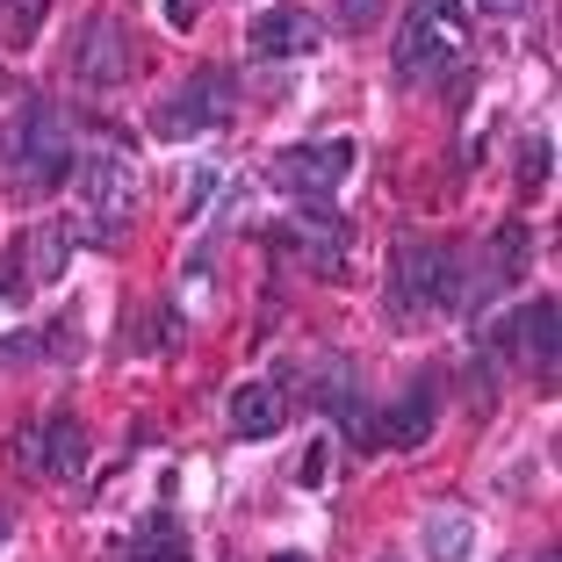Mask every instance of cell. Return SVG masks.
Segmentation results:
<instances>
[{
  "label": "cell",
  "mask_w": 562,
  "mask_h": 562,
  "mask_svg": "<svg viewBox=\"0 0 562 562\" xmlns=\"http://www.w3.org/2000/svg\"><path fill=\"white\" fill-rule=\"evenodd\" d=\"M519 267H527V224H505L497 232V274L491 281H519Z\"/></svg>",
  "instance_id": "ac0fdd59"
},
{
  "label": "cell",
  "mask_w": 562,
  "mask_h": 562,
  "mask_svg": "<svg viewBox=\"0 0 562 562\" xmlns=\"http://www.w3.org/2000/svg\"><path fill=\"white\" fill-rule=\"evenodd\" d=\"M375 15H382V0H339V22H347V30H368Z\"/></svg>",
  "instance_id": "d6986e66"
},
{
  "label": "cell",
  "mask_w": 562,
  "mask_h": 562,
  "mask_svg": "<svg viewBox=\"0 0 562 562\" xmlns=\"http://www.w3.org/2000/svg\"><path fill=\"white\" fill-rule=\"evenodd\" d=\"M72 188H80V216H87L80 232L94 238V246H116V238L131 232V216H137L131 159H116V151H94V159H80Z\"/></svg>",
  "instance_id": "7a4b0ae2"
},
{
  "label": "cell",
  "mask_w": 562,
  "mask_h": 562,
  "mask_svg": "<svg viewBox=\"0 0 562 562\" xmlns=\"http://www.w3.org/2000/svg\"><path fill=\"white\" fill-rule=\"evenodd\" d=\"M426 432H432V397L426 390H404V397L375 418V447H426Z\"/></svg>",
  "instance_id": "8fae6325"
},
{
  "label": "cell",
  "mask_w": 562,
  "mask_h": 562,
  "mask_svg": "<svg viewBox=\"0 0 562 562\" xmlns=\"http://www.w3.org/2000/svg\"><path fill=\"white\" fill-rule=\"evenodd\" d=\"M36 469H44V476H80L87 469V426L72 412H58L36 432Z\"/></svg>",
  "instance_id": "30bf717a"
},
{
  "label": "cell",
  "mask_w": 562,
  "mask_h": 562,
  "mask_svg": "<svg viewBox=\"0 0 562 562\" xmlns=\"http://www.w3.org/2000/svg\"><path fill=\"white\" fill-rule=\"evenodd\" d=\"M447 66H454L447 30L426 15V8H412V15H404V30H397V72H404V80H432V72H447Z\"/></svg>",
  "instance_id": "52a82bcc"
},
{
  "label": "cell",
  "mask_w": 562,
  "mask_h": 562,
  "mask_svg": "<svg viewBox=\"0 0 562 562\" xmlns=\"http://www.w3.org/2000/svg\"><path fill=\"white\" fill-rule=\"evenodd\" d=\"M274 562H311V555H296V548H281V555H274Z\"/></svg>",
  "instance_id": "7402d4cb"
},
{
  "label": "cell",
  "mask_w": 562,
  "mask_h": 562,
  "mask_svg": "<svg viewBox=\"0 0 562 562\" xmlns=\"http://www.w3.org/2000/svg\"><path fill=\"white\" fill-rule=\"evenodd\" d=\"M426 15L440 22V30H462V22H469V8H462V0H426Z\"/></svg>",
  "instance_id": "ffe728a7"
},
{
  "label": "cell",
  "mask_w": 562,
  "mask_h": 562,
  "mask_svg": "<svg viewBox=\"0 0 562 562\" xmlns=\"http://www.w3.org/2000/svg\"><path fill=\"white\" fill-rule=\"evenodd\" d=\"M131 562H188V533L173 527V519H145V533L131 541Z\"/></svg>",
  "instance_id": "2e32d148"
},
{
  "label": "cell",
  "mask_w": 562,
  "mask_h": 562,
  "mask_svg": "<svg viewBox=\"0 0 562 562\" xmlns=\"http://www.w3.org/2000/svg\"><path fill=\"white\" fill-rule=\"evenodd\" d=\"M195 15H202V0H166V22L173 30H195Z\"/></svg>",
  "instance_id": "44dd1931"
},
{
  "label": "cell",
  "mask_w": 562,
  "mask_h": 562,
  "mask_svg": "<svg viewBox=\"0 0 562 562\" xmlns=\"http://www.w3.org/2000/svg\"><path fill=\"white\" fill-rule=\"evenodd\" d=\"M44 15H50V0H8V8H0V36L15 50H30L36 30H44Z\"/></svg>",
  "instance_id": "e0dca14e"
},
{
  "label": "cell",
  "mask_w": 562,
  "mask_h": 562,
  "mask_svg": "<svg viewBox=\"0 0 562 562\" xmlns=\"http://www.w3.org/2000/svg\"><path fill=\"white\" fill-rule=\"evenodd\" d=\"M513 331H519V347L541 361V382H555V296H533L527 311L513 317Z\"/></svg>",
  "instance_id": "4fadbf2b"
},
{
  "label": "cell",
  "mask_w": 562,
  "mask_h": 562,
  "mask_svg": "<svg viewBox=\"0 0 562 562\" xmlns=\"http://www.w3.org/2000/svg\"><path fill=\"white\" fill-rule=\"evenodd\" d=\"M347 173H353V145H347V137H325V145L281 151V166H274V181L296 188V195H331Z\"/></svg>",
  "instance_id": "5b68a950"
},
{
  "label": "cell",
  "mask_w": 562,
  "mask_h": 562,
  "mask_svg": "<svg viewBox=\"0 0 562 562\" xmlns=\"http://www.w3.org/2000/svg\"><path fill=\"white\" fill-rule=\"evenodd\" d=\"M281 252H296L303 267H317V274H339L347 267V232H339V216L331 210H311V216H289L274 232Z\"/></svg>",
  "instance_id": "8992f818"
},
{
  "label": "cell",
  "mask_w": 562,
  "mask_h": 562,
  "mask_svg": "<svg viewBox=\"0 0 562 562\" xmlns=\"http://www.w3.org/2000/svg\"><path fill=\"white\" fill-rule=\"evenodd\" d=\"M232 116V72H195L188 87H173L166 94V109H159V137H195V131H210V123H224Z\"/></svg>",
  "instance_id": "277c9868"
},
{
  "label": "cell",
  "mask_w": 562,
  "mask_h": 562,
  "mask_svg": "<svg viewBox=\"0 0 562 562\" xmlns=\"http://www.w3.org/2000/svg\"><path fill=\"white\" fill-rule=\"evenodd\" d=\"M483 8H505V0H483Z\"/></svg>",
  "instance_id": "cb8c5ba5"
},
{
  "label": "cell",
  "mask_w": 562,
  "mask_h": 562,
  "mask_svg": "<svg viewBox=\"0 0 562 562\" xmlns=\"http://www.w3.org/2000/svg\"><path fill=\"white\" fill-rule=\"evenodd\" d=\"M476 548V519L462 505H432L426 513V562H469Z\"/></svg>",
  "instance_id": "7c38bea8"
},
{
  "label": "cell",
  "mask_w": 562,
  "mask_h": 562,
  "mask_svg": "<svg viewBox=\"0 0 562 562\" xmlns=\"http://www.w3.org/2000/svg\"><path fill=\"white\" fill-rule=\"evenodd\" d=\"M66 246H72V224H58V216L36 224L30 252H22V274H30V281H58V274H66Z\"/></svg>",
  "instance_id": "9a60e30c"
},
{
  "label": "cell",
  "mask_w": 562,
  "mask_h": 562,
  "mask_svg": "<svg viewBox=\"0 0 562 562\" xmlns=\"http://www.w3.org/2000/svg\"><path fill=\"white\" fill-rule=\"evenodd\" d=\"M246 44L260 50V58H303V50H317V22L303 15V8H267L246 30Z\"/></svg>",
  "instance_id": "9c48e42d"
},
{
  "label": "cell",
  "mask_w": 562,
  "mask_h": 562,
  "mask_svg": "<svg viewBox=\"0 0 562 562\" xmlns=\"http://www.w3.org/2000/svg\"><path fill=\"white\" fill-rule=\"evenodd\" d=\"M0 541H8V513H0Z\"/></svg>",
  "instance_id": "603a6c76"
},
{
  "label": "cell",
  "mask_w": 562,
  "mask_h": 562,
  "mask_svg": "<svg viewBox=\"0 0 562 562\" xmlns=\"http://www.w3.org/2000/svg\"><path fill=\"white\" fill-rule=\"evenodd\" d=\"M390 296H397V311H447V303H462V260H454V246L404 232L390 246Z\"/></svg>",
  "instance_id": "6da1fadb"
},
{
  "label": "cell",
  "mask_w": 562,
  "mask_h": 562,
  "mask_svg": "<svg viewBox=\"0 0 562 562\" xmlns=\"http://www.w3.org/2000/svg\"><path fill=\"white\" fill-rule=\"evenodd\" d=\"M8 151H15V181L22 188H50L72 173V131L66 116H58V101H30L15 123V137H8Z\"/></svg>",
  "instance_id": "3957f363"
},
{
  "label": "cell",
  "mask_w": 562,
  "mask_h": 562,
  "mask_svg": "<svg viewBox=\"0 0 562 562\" xmlns=\"http://www.w3.org/2000/svg\"><path fill=\"white\" fill-rule=\"evenodd\" d=\"M232 426L246 432V440H267V432H281V390L274 382H246L232 397Z\"/></svg>",
  "instance_id": "5bb4252c"
},
{
  "label": "cell",
  "mask_w": 562,
  "mask_h": 562,
  "mask_svg": "<svg viewBox=\"0 0 562 562\" xmlns=\"http://www.w3.org/2000/svg\"><path fill=\"white\" fill-rule=\"evenodd\" d=\"M72 72H80L87 87H116V80H131V36H123L116 22H94V30H87V44L72 50Z\"/></svg>",
  "instance_id": "ba28073f"
}]
</instances>
